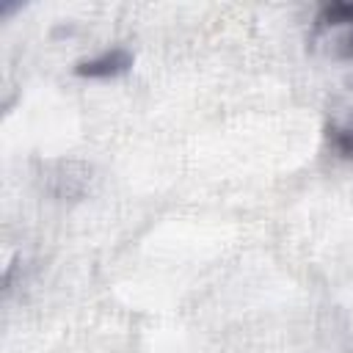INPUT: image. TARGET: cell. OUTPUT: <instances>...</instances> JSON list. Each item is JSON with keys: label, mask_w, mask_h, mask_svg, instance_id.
Masks as SVG:
<instances>
[{"label": "cell", "mask_w": 353, "mask_h": 353, "mask_svg": "<svg viewBox=\"0 0 353 353\" xmlns=\"http://www.w3.org/2000/svg\"><path fill=\"white\" fill-rule=\"evenodd\" d=\"M135 63V55L124 47H113V50H105L94 58H85V61H77L74 63V74L77 77H85V80H110V77H119L124 72H130Z\"/></svg>", "instance_id": "6da1fadb"}, {"label": "cell", "mask_w": 353, "mask_h": 353, "mask_svg": "<svg viewBox=\"0 0 353 353\" xmlns=\"http://www.w3.org/2000/svg\"><path fill=\"white\" fill-rule=\"evenodd\" d=\"M328 141L342 157L353 160V127H331L328 130Z\"/></svg>", "instance_id": "7a4b0ae2"}, {"label": "cell", "mask_w": 353, "mask_h": 353, "mask_svg": "<svg viewBox=\"0 0 353 353\" xmlns=\"http://www.w3.org/2000/svg\"><path fill=\"white\" fill-rule=\"evenodd\" d=\"M339 39L334 41V55L342 58V61H353V25L347 28H339Z\"/></svg>", "instance_id": "3957f363"}]
</instances>
